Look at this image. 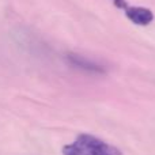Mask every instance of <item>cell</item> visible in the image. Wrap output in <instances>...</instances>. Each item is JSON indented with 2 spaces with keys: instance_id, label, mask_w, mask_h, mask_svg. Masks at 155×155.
Instances as JSON below:
<instances>
[{
  "instance_id": "1",
  "label": "cell",
  "mask_w": 155,
  "mask_h": 155,
  "mask_svg": "<svg viewBox=\"0 0 155 155\" xmlns=\"http://www.w3.org/2000/svg\"><path fill=\"white\" fill-rule=\"evenodd\" d=\"M64 155H123L118 148L88 134H82L63 147Z\"/></svg>"
},
{
  "instance_id": "2",
  "label": "cell",
  "mask_w": 155,
  "mask_h": 155,
  "mask_svg": "<svg viewBox=\"0 0 155 155\" xmlns=\"http://www.w3.org/2000/svg\"><path fill=\"white\" fill-rule=\"evenodd\" d=\"M113 4L117 8L124 11L127 18L135 25H140V26H146L150 25L154 21V14L151 10L144 7H134L125 3V0H113Z\"/></svg>"
},
{
  "instance_id": "3",
  "label": "cell",
  "mask_w": 155,
  "mask_h": 155,
  "mask_svg": "<svg viewBox=\"0 0 155 155\" xmlns=\"http://www.w3.org/2000/svg\"><path fill=\"white\" fill-rule=\"evenodd\" d=\"M67 60L72 67L78 68V70L86 71V72H88V74H104L105 72V68L102 67L101 64L87 59V57L79 56V54H74V53L68 54Z\"/></svg>"
}]
</instances>
